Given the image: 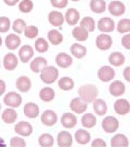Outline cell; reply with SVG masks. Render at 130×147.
<instances>
[{"instance_id":"6da1fadb","label":"cell","mask_w":130,"mask_h":147,"mask_svg":"<svg viewBox=\"0 0 130 147\" xmlns=\"http://www.w3.org/2000/svg\"><path fill=\"white\" fill-rule=\"evenodd\" d=\"M79 97L86 102H92L98 95V89L95 85H85L78 89Z\"/></svg>"},{"instance_id":"7a4b0ae2","label":"cell","mask_w":130,"mask_h":147,"mask_svg":"<svg viewBox=\"0 0 130 147\" xmlns=\"http://www.w3.org/2000/svg\"><path fill=\"white\" fill-rule=\"evenodd\" d=\"M59 77L58 69L52 66H46L41 71V79L45 84H52L55 82Z\"/></svg>"},{"instance_id":"3957f363","label":"cell","mask_w":130,"mask_h":147,"mask_svg":"<svg viewBox=\"0 0 130 147\" xmlns=\"http://www.w3.org/2000/svg\"><path fill=\"white\" fill-rule=\"evenodd\" d=\"M3 102L8 107L14 108L19 107L22 103V97L20 94L15 92H9L5 96Z\"/></svg>"},{"instance_id":"277c9868","label":"cell","mask_w":130,"mask_h":147,"mask_svg":"<svg viewBox=\"0 0 130 147\" xmlns=\"http://www.w3.org/2000/svg\"><path fill=\"white\" fill-rule=\"evenodd\" d=\"M119 121L115 117H106L102 121V128L104 129L105 132L107 133L115 132L119 128Z\"/></svg>"},{"instance_id":"5b68a950","label":"cell","mask_w":130,"mask_h":147,"mask_svg":"<svg viewBox=\"0 0 130 147\" xmlns=\"http://www.w3.org/2000/svg\"><path fill=\"white\" fill-rule=\"evenodd\" d=\"M108 10L111 15L119 17L124 14L125 11V6L124 3L120 1H111L108 6Z\"/></svg>"},{"instance_id":"8992f818","label":"cell","mask_w":130,"mask_h":147,"mask_svg":"<svg viewBox=\"0 0 130 147\" xmlns=\"http://www.w3.org/2000/svg\"><path fill=\"white\" fill-rule=\"evenodd\" d=\"M98 78L101 82H107L115 78V71L108 66H104L99 69L97 73Z\"/></svg>"},{"instance_id":"52a82bcc","label":"cell","mask_w":130,"mask_h":147,"mask_svg":"<svg viewBox=\"0 0 130 147\" xmlns=\"http://www.w3.org/2000/svg\"><path fill=\"white\" fill-rule=\"evenodd\" d=\"M112 45V39L107 34H100L97 37L96 45L100 50H107Z\"/></svg>"},{"instance_id":"ba28073f","label":"cell","mask_w":130,"mask_h":147,"mask_svg":"<svg viewBox=\"0 0 130 147\" xmlns=\"http://www.w3.org/2000/svg\"><path fill=\"white\" fill-rule=\"evenodd\" d=\"M14 130L15 132L17 134L27 137V136H31V133L33 132V127L28 122L20 121L15 125Z\"/></svg>"},{"instance_id":"9c48e42d","label":"cell","mask_w":130,"mask_h":147,"mask_svg":"<svg viewBox=\"0 0 130 147\" xmlns=\"http://www.w3.org/2000/svg\"><path fill=\"white\" fill-rule=\"evenodd\" d=\"M114 110L119 115H125L129 113V102L126 99H118L114 104Z\"/></svg>"},{"instance_id":"30bf717a","label":"cell","mask_w":130,"mask_h":147,"mask_svg":"<svg viewBox=\"0 0 130 147\" xmlns=\"http://www.w3.org/2000/svg\"><path fill=\"white\" fill-rule=\"evenodd\" d=\"M41 122L48 127H51L56 124L58 117L57 114L52 110H46L41 115Z\"/></svg>"},{"instance_id":"8fae6325","label":"cell","mask_w":130,"mask_h":147,"mask_svg":"<svg viewBox=\"0 0 130 147\" xmlns=\"http://www.w3.org/2000/svg\"><path fill=\"white\" fill-rule=\"evenodd\" d=\"M69 107L74 113H84L86 110L87 109V102L83 101L81 98H75L73 99L69 104Z\"/></svg>"},{"instance_id":"7c38bea8","label":"cell","mask_w":130,"mask_h":147,"mask_svg":"<svg viewBox=\"0 0 130 147\" xmlns=\"http://www.w3.org/2000/svg\"><path fill=\"white\" fill-rule=\"evenodd\" d=\"M97 28L102 32H111L115 29V22L108 17H104L100 19L97 24Z\"/></svg>"},{"instance_id":"4fadbf2b","label":"cell","mask_w":130,"mask_h":147,"mask_svg":"<svg viewBox=\"0 0 130 147\" xmlns=\"http://www.w3.org/2000/svg\"><path fill=\"white\" fill-rule=\"evenodd\" d=\"M73 145V138L70 133L62 131L58 134V146L59 147H69Z\"/></svg>"},{"instance_id":"5bb4252c","label":"cell","mask_w":130,"mask_h":147,"mask_svg":"<svg viewBox=\"0 0 130 147\" xmlns=\"http://www.w3.org/2000/svg\"><path fill=\"white\" fill-rule=\"evenodd\" d=\"M55 62L57 65L62 68H67L73 63V58L65 53H60L56 56Z\"/></svg>"},{"instance_id":"9a60e30c","label":"cell","mask_w":130,"mask_h":147,"mask_svg":"<svg viewBox=\"0 0 130 147\" xmlns=\"http://www.w3.org/2000/svg\"><path fill=\"white\" fill-rule=\"evenodd\" d=\"M61 124L64 127L73 128L77 124V117L71 113H65L61 117Z\"/></svg>"},{"instance_id":"2e32d148","label":"cell","mask_w":130,"mask_h":147,"mask_svg":"<svg viewBox=\"0 0 130 147\" xmlns=\"http://www.w3.org/2000/svg\"><path fill=\"white\" fill-rule=\"evenodd\" d=\"M18 65V59L13 53L6 54L3 59V66L7 71H13Z\"/></svg>"},{"instance_id":"e0dca14e","label":"cell","mask_w":130,"mask_h":147,"mask_svg":"<svg viewBox=\"0 0 130 147\" xmlns=\"http://www.w3.org/2000/svg\"><path fill=\"white\" fill-rule=\"evenodd\" d=\"M125 87L121 81L113 82L109 87V92L111 95L115 97H118V96L123 95L125 93Z\"/></svg>"},{"instance_id":"ac0fdd59","label":"cell","mask_w":130,"mask_h":147,"mask_svg":"<svg viewBox=\"0 0 130 147\" xmlns=\"http://www.w3.org/2000/svg\"><path fill=\"white\" fill-rule=\"evenodd\" d=\"M34 56V50L31 45H23L19 51V57L22 63H26Z\"/></svg>"},{"instance_id":"d6986e66","label":"cell","mask_w":130,"mask_h":147,"mask_svg":"<svg viewBox=\"0 0 130 147\" xmlns=\"http://www.w3.org/2000/svg\"><path fill=\"white\" fill-rule=\"evenodd\" d=\"M47 60L44 57H36L31 63V71L34 73H40L47 66Z\"/></svg>"},{"instance_id":"ffe728a7","label":"cell","mask_w":130,"mask_h":147,"mask_svg":"<svg viewBox=\"0 0 130 147\" xmlns=\"http://www.w3.org/2000/svg\"><path fill=\"white\" fill-rule=\"evenodd\" d=\"M16 86L17 89L20 91L21 92H27L31 87V80L29 79V78L26 76L20 77L17 80L16 82Z\"/></svg>"},{"instance_id":"44dd1931","label":"cell","mask_w":130,"mask_h":147,"mask_svg":"<svg viewBox=\"0 0 130 147\" xmlns=\"http://www.w3.org/2000/svg\"><path fill=\"white\" fill-rule=\"evenodd\" d=\"M48 20L52 26L60 27L64 23V17L62 13L59 11H51L48 15Z\"/></svg>"},{"instance_id":"7402d4cb","label":"cell","mask_w":130,"mask_h":147,"mask_svg":"<svg viewBox=\"0 0 130 147\" xmlns=\"http://www.w3.org/2000/svg\"><path fill=\"white\" fill-rule=\"evenodd\" d=\"M111 146L127 147L129 146V140L127 137L122 134H117L111 139Z\"/></svg>"},{"instance_id":"603a6c76","label":"cell","mask_w":130,"mask_h":147,"mask_svg":"<svg viewBox=\"0 0 130 147\" xmlns=\"http://www.w3.org/2000/svg\"><path fill=\"white\" fill-rule=\"evenodd\" d=\"M24 114L29 118H35L39 115V107L34 102H28L24 106Z\"/></svg>"},{"instance_id":"cb8c5ba5","label":"cell","mask_w":130,"mask_h":147,"mask_svg":"<svg viewBox=\"0 0 130 147\" xmlns=\"http://www.w3.org/2000/svg\"><path fill=\"white\" fill-rule=\"evenodd\" d=\"M5 42H6V47L9 49L15 50L20 46L21 41H20V38L19 36H17L14 34H10L6 36Z\"/></svg>"},{"instance_id":"d4e9b609","label":"cell","mask_w":130,"mask_h":147,"mask_svg":"<svg viewBox=\"0 0 130 147\" xmlns=\"http://www.w3.org/2000/svg\"><path fill=\"white\" fill-rule=\"evenodd\" d=\"M79 19V13L74 8L69 9L65 13V20L69 25H76Z\"/></svg>"},{"instance_id":"484cf974","label":"cell","mask_w":130,"mask_h":147,"mask_svg":"<svg viewBox=\"0 0 130 147\" xmlns=\"http://www.w3.org/2000/svg\"><path fill=\"white\" fill-rule=\"evenodd\" d=\"M108 61L111 65L120 67L125 63L124 55L120 52H114L108 57Z\"/></svg>"},{"instance_id":"4316f807","label":"cell","mask_w":130,"mask_h":147,"mask_svg":"<svg viewBox=\"0 0 130 147\" xmlns=\"http://www.w3.org/2000/svg\"><path fill=\"white\" fill-rule=\"evenodd\" d=\"M17 113L13 109H6L2 114V119L6 124H13L17 121Z\"/></svg>"},{"instance_id":"83f0119b","label":"cell","mask_w":130,"mask_h":147,"mask_svg":"<svg viewBox=\"0 0 130 147\" xmlns=\"http://www.w3.org/2000/svg\"><path fill=\"white\" fill-rule=\"evenodd\" d=\"M75 138L79 144L86 145L91 141V134L87 131L79 129L75 134Z\"/></svg>"},{"instance_id":"f1b7e54d","label":"cell","mask_w":130,"mask_h":147,"mask_svg":"<svg viewBox=\"0 0 130 147\" xmlns=\"http://www.w3.org/2000/svg\"><path fill=\"white\" fill-rule=\"evenodd\" d=\"M90 7L93 13H102L106 9V3L105 0H91Z\"/></svg>"},{"instance_id":"f546056e","label":"cell","mask_w":130,"mask_h":147,"mask_svg":"<svg viewBox=\"0 0 130 147\" xmlns=\"http://www.w3.org/2000/svg\"><path fill=\"white\" fill-rule=\"evenodd\" d=\"M93 110L98 116H103L107 113V107L106 102L102 99H94Z\"/></svg>"},{"instance_id":"4dcf8cb0","label":"cell","mask_w":130,"mask_h":147,"mask_svg":"<svg viewBox=\"0 0 130 147\" xmlns=\"http://www.w3.org/2000/svg\"><path fill=\"white\" fill-rule=\"evenodd\" d=\"M71 53L73 56L77 57L78 59H81L84 57L87 54V48L85 46L79 45L78 43H74L70 48Z\"/></svg>"},{"instance_id":"1f68e13d","label":"cell","mask_w":130,"mask_h":147,"mask_svg":"<svg viewBox=\"0 0 130 147\" xmlns=\"http://www.w3.org/2000/svg\"><path fill=\"white\" fill-rule=\"evenodd\" d=\"M73 36L75 38V39L79 42H83L87 39L88 38V32L84 28H83L81 26L79 27H76L73 30Z\"/></svg>"},{"instance_id":"d6a6232c","label":"cell","mask_w":130,"mask_h":147,"mask_svg":"<svg viewBox=\"0 0 130 147\" xmlns=\"http://www.w3.org/2000/svg\"><path fill=\"white\" fill-rule=\"evenodd\" d=\"M48 40L53 45H59L63 41V36L59 31L57 30H51L48 33Z\"/></svg>"},{"instance_id":"836d02e7","label":"cell","mask_w":130,"mask_h":147,"mask_svg":"<svg viewBox=\"0 0 130 147\" xmlns=\"http://www.w3.org/2000/svg\"><path fill=\"white\" fill-rule=\"evenodd\" d=\"M39 96L44 102H51L55 98V92L51 88L45 87L40 91Z\"/></svg>"},{"instance_id":"e575fe53","label":"cell","mask_w":130,"mask_h":147,"mask_svg":"<svg viewBox=\"0 0 130 147\" xmlns=\"http://www.w3.org/2000/svg\"><path fill=\"white\" fill-rule=\"evenodd\" d=\"M97 124V118L92 113H86L82 117V125L83 127L91 128Z\"/></svg>"},{"instance_id":"d590c367","label":"cell","mask_w":130,"mask_h":147,"mask_svg":"<svg viewBox=\"0 0 130 147\" xmlns=\"http://www.w3.org/2000/svg\"><path fill=\"white\" fill-rule=\"evenodd\" d=\"M59 87L63 91H69L72 90L74 88V82L72 78L68 77L62 78L59 81Z\"/></svg>"},{"instance_id":"8d00e7d4","label":"cell","mask_w":130,"mask_h":147,"mask_svg":"<svg viewBox=\"0 0 130 147\" xmlns=\"http://www.w3.org/2000/svg\"><path fill=\"white\" fill-rule=\"evenodd\" d=\"M38 142L41 146L51 147L54 144V138L50 134L45 133V134H43L40 136Z\"/></svg>"},{"instance_id":"74e56055","label":"cell","mask_w":130,"mask_h":147,"mask_svg":"<svg viewBox=\"0 0 130 147\" xmlns=\"http://www.w3.org/2000/svg\"><path fill=\"white\" fill-rule=\"evenodd\" d=\"M80 26L84 28L88 32H93L95 29V21L92 17H85L80 22Z\"/></svg>"},{"instance_id":"f35d334b","label":"cell","mask_w":130,"mask_h":147,"mask_svg":"<svg viewBox=\"0 0 130 147\" xmlns=\"http://www.w3.org/2000/svg\"><path fill=\"white\" fill-rule=\"evenodd\" d=\"M35 49L38 53H45L48 49V44L45 38H37V41L35 42Z\"/></svg>"},{"instance_id":"ab89813d","label":"cell","mask_w":130,"mask_h":147,"mask_svg":"<svg viewBox=\"0 0 130 147\" xmlns=\"http://www.w3.org/2000/svg\"><path fill=\"white\" fill-rule=\"evenodd\" d=\"M117 31L119 33H125L130 31V20L129 19L125 18L122 20H119L118 26H117Z\"/></svg>"},{"instance_id":"60d3db41","label":"cell","mask_w":130,"mask_h":147,"mask_svg":"<svg viewBox=\"0 0 130 147\" xmlns=\"http://www.w3.org/2000/svg\"><path fill=\"white\" fill-rule=\"evenodd\" d=\"M34 4L31 0H22L19 4V9L20 12L27 13L33 9Z\"/></svg>"},{"instance_id":"b9f144b4","label":"cell","mask_w":130,"mask_h":147,"mask_svg":"<svg viewBox=\"0 0 130 147\" xmlns=\"http://www.w3.org/2000/svg\"><path fill=\"white\" fill-rule=\"evenodd\" d=\"M26 25H27V24H26L25 21H24L23 19L19 18V19H17V20L13 22V31H16L18 34H22V32H23L24 28H25Z\"/></svg>"},{"instance_id":"7bdbcfd3","label":"cell","mask_w":130,"mask_h":147,"mask_svg":"<svg viewBox=\"0 0 130 147\" xmlns=\"http://www.w3.org/2000/svg\"><path fill=\"white\" fill-rule=\"evenodd\" d=\"M23 31L25 36L28 38H34L38 34V28L35 26H26Z\"/></svg>"},{"instance_id":"ee69618b","label":"cell","mask_w":130,"mask_h":147,"mask_svg":"<svg viewBox=\"0 0 130 147\" xmlns=\"http://www.w3.org/2000/svg\"><path fill=\"white\" fill-rule=\"evenodd\" d=\"M9 28H10V20L8 17H0V32L1 33L7 32Z\"/></svg>"},{"instance_id":"f6af8a7d","label":"cell","mask_w":130,"mask_h":147,"mask_svg":"<svg viewBox=\"0 0 130 147\" xmlns=\"http://www.w3.org/2000/svg\"><path fill=\"white\" fill-rule=\"evenodd\" d=\"M10 146L12 147H25L26 142L19 137H13L10 139Z\"/></svg>"},{"instance_id":"bcb514c9","label":"cell","mask_w":130,"mask_h":147,"mask_svg":"<svg viewBox=\"0 0 130 147\" xmlns=\"http://www.w3.org/2000/svg\"><path fill=\"white\" fill-rule=\"evenodd\" d=\"M51 3L54 7L63 9L68 5V0H51Z\"/></svg>"},{"instance_id":"7dc6e473","label":"cell","mask_w":130,"mask_h":147,"mask_svg":"<svg viewBox=\"0 0 130 147\" xmlns=\"http://www.w3.org/2000/svg\"><path fill=\"white\" fill-rule=\"evenodd\" d=\"M122 44L126 49H130V34L125 35L122 39Z\"/></svg>"},{"instance_id":"c3c4849f","label":"cell","mask_w":130,"mask_h":147,"mask_svg":"<svg viewBox=\"0 0 130 147\" xmlns=\"http://www.w3.org/2000/svg\"><path fill=\"white\" fill-rule=\"evenodd\" d=\"M92 147H105L106 146V142L101 139H94L91 144Z\"/></svg>"},{"instance_id":"681fc988","label":"cell","mask_w":130,"mask_h":147,"mask_svg":"<svg viewBox=\"0 0 130 147\" xmlns=\"http://www.w3.org/2000/svg\"><path fill=\"white\" fill-rule=\"evenodd\" d=\"M129 71H130V67H127L125 69L124 72H123V74H124L125 79L126 80L127 82H130V77H129Z\"/></svg>"},{"instance_id":"f907efd6","label":"cell","mask_w":130,"mask_h":147,"mask_svg":"<svg viewBox=\"0 0 130 147\" xmlns=\"http://www.w3.org/2000/svg\"><path fill=\"white\" fill-rule=\"evenodd\" d=\"M6 91V84L3 80H0V96H3Z\"/></svg>"},{"instance_id":"816d5d0a","label":"cell","mask_w":130,"mask_h":147,"mask_svg":"<svg viewBox=\"0 0 130 147\" xmlns=\"http://www.w3.org/2000/svg\"><path fill=\"white\" fill-rule=\"evenodd\" d=\"M18 2H19V0H4V3H6V5L10 6H14Z\"/></svg>"},{"instance_id":"f5cc1de1","label":"cell","mask_w":130,"mask_h":147,"mask_svg":"<svg viewBox=\"0 0 130 147\" xmlns=\"http://www.w3.org/2000/svg\"><path fill=\"white\" fill-rule=\"evenodd\" d=\"M6 145L5 144V142L1 137H0V147H6Z\"/></svg>"},{"instance_id":"db71d44e","label":"cell","mask_w":130,"mask_h":147,"mask_svg":"<svg viewBox=\"0 0 130 147\" xmlns=\"http://www.w3.org/2000/svg\"><path fill=\"white\" fill-rule=\"evenodd\" d=\"M2 43H3V40H2V38L0 36V46L2 45Z\"/></svg>"},{"instance_id":"11a10c76","label":"cell","mask_w":130,"mask_h":147,"mask_svg":"<svg viewBox=\"0 0 130 147\" xmlns=\"http://www.w3.org/2000/svg\"><path fill=\"white\" fill-rule=\"evenodd\" d=\"M72 1H73V2H78L79 0H72Z\"/></svg>"},{"instance_id":"9f6ffc18","label":"cell","mask_w":130,"mask_h":147,"mask_svg":"<svg viewBox=\"0 0 130 147\" xmlns=\"http://www.w3.org/2000/svg\"><path fill=\"white\" fill-rule=\"evenodd\" d=\"M0 110H1V104H0Z\"/></svg>"}]
</instances>
